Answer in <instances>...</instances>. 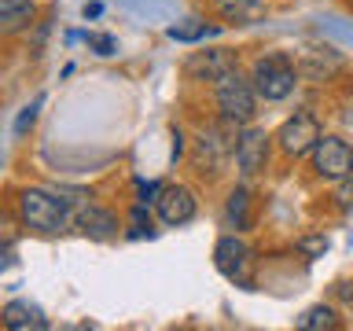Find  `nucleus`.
<instances>
[{"instance_id":"obj_1","label":"nucleus","mask_w":353,"mask_h":331,"mask_svg":"<svg viewBox=\"0 0 353 331\" xmlns=\"http://www.w3.org/2000/svg\"><path fill=\"white\" fill-rule=\"evenodd\" d=\"M19 210H22L26 228L44 232V236L66 232V225H70V206H66L59 195L44 192V188H26V192L19 195Z\"/></svg>"},{"instance_id":"obj_2","label":"nucleus","mask_w":353,"mask_h":331,"mask_svg":"<svg viewBox=\"0 0 353 331\" xmlns=\"http://www.w3.org/2000/svg\"><path fill=\"white\" fill-rule=\"evenodd\" d=\"M250 85H254V92H258L261 99H269V103L287 99L298 85V66L291 63V55H283V52L261 55V59L254 63V70H250Z\"/></svg>"},{"instance_id":"obj_3","label":"nucleus","mask_w":353,"mask_h":331,"mask_svg":"<svg viewBox=\"0 0 353 331\" xmlns=\"http://www.w3.org/2000/svg\"><path fill=\"white\" fill-rule=\"evenodd\" d=\"M217 110H221V118L236 121V126H247L258 114V92H254L250 81H243L239 70L217 81Z\"/></svg>"},{"instance_id":"obj_4","label":"nucleus","mask_w":353,"mask_h":331,"mask_svg":"<svg viewBox=\"0 0 353 331\" xmlns=\"http://www.w3.org/2000/svg\"><path fill=\"white\" fill-rule=\"evenodd\" d=\"M320 137H324V129H320V121L309 114V110H294V114L280 126V132H276V140H280L283 154H291V159L313 154V148H316Z\"/></svg>"},{"instance_id":"obj_5","label":"nucleus","mask_w":353,"mask_h":331,"mask_svg":"<svg viewBox=\"0 0 353 331\" xmlns=\"http://www.w3.org/2000/svg\"><path fill=\"white\" fill-rule=\"evenodd\" d=\"M313 170L324 181H346L353 173V148L339 137H320L313 148Z\"/></svg>"},{"instance_id":"obj_6","label":"nucleus","mask_w":353,"mask_h":331,"mask_svg":"<svg viewBox=\"0 0 353 331\" xmlns=\"http://www.w3.org/2000/svg\"><path fill=\"white\" fill-rule=\"evenodd\" d=\"M228 137H236V121H228V118H221V129H210L199 137V148H195L199 173H217L221 162L228 154H236V140H228Z\"/></svg>"},{"instance_id":"obj_7","label":"nucleus","mask_w":353,"mask_h":331,"mask_svg":"<svg viewBox=\"0 0 353 331\" xmlns=\"http://www.w3.org/2000/svg\"><path fill=\"white\" fill-rule=\"evenodd\" d=\"M154 210H159V217H162V225H170V228H181L188 225V221L195 217V195H192V188H184V184H165L159 188V199H154Z\"/></svg>"},{"instance_id":"obj_8","label":"nucleus","mask_w":353,"mask_h":331,"mask_svg":"<svg viewBox=\"0 0 353 331\" xmlns=\"http://www.w3.org/2000/svg\"><path fill=\"white\" fill-rule=\"evenodd\" d=\"M265 162H269V132L247 126L236 137V166H239V173L254 177V173L265 170Z\"/></svg>"},{"instance_id":"obj_9","label":"nucleus","mask_w":353,"mask_h":331,"mask_svg":"<svg viewBox=\"0 0 353 331\" xmlns=\"http://www.w3.org/2000/svg\"><path fill=\"white\" fill-rule=\"evenodd\" d=\"M192 77H199V81H221V77H228V74H236L239 70V63H236V55H232L228 48H214V52H195L192 59H188L184 66Z\"/></svg>"},{"instance_id":"obj_10","label":"nucleus","mask_w":353,"mask_h":331,"mask_svg":"<svg viewBox=\"0 0 353 331\" xmlns=\"http://www.w3.org/2000/svg\"><path fill=\"white\" fill-rule=\"evenodd\" d=\"M214 261H217V269L225 272L228 280H243V283H247L250 250H247V243H243V239H236V236L217 239V247H214Z\"/></svg>"},{"instance_id":"obj_11","label":"nucleus","mask_w":353,"mask_h":331,"mask_svg":"<svg viewBox=\"0 0 353 331\" xmlns=\"http://www.w3.org/2000/svg\"><path fill=\"white\" fill-rule=\"evenodd\" d=\"M77 225H81V232H85V236H92V239L118 236V217L110 214L107 206H96V203H88L81 214H77Z\"/></svg>"},{"instance_id":"obj_12","label":"nucleus","mask_w":353,"mask_h":331,"mask_svg":"<svg viewBox=\"0 0 353 331\" xmlns=\"http://www.w3.org/2000/svg\"><path fill=\"white\" fill-rule=\"evenodd\" d=\"M0 317H4L8 331H44L48 328V317H44L37 305H30V302H8Z\"/></svg>"},{"instance_id":"obj_13","label":"nucleus","mask_w":353,"mask_h":331,"mask_svg":"<svg viewBox=\"0 0 353 331\" xmlns=\"http://www.w3.org/2000/svg\"><path fill=\"white\" fill-rule=\"evenodd\" d=\"M37 19L33 0H0V33H19Z\"/></svg>"},{"instance_id":"obj_14","label":"nucleus","mask_w":353,"mask_h":331,"mask_svg":"<svg viewBox=\"0 0 353 331\" xmlns=\"http://www.w3.org/2000/svg\"><path fill=\"white\" fill-rule=\"evenodd\" d=\"M221 19L225 22H236V26H254V22H261L265 8L261 0H214Z\"/></svg>"},{"instance_id":"obj_15","label":"nucleus","mask_w":353,"mask_h":331,"mask_svg":"<svg viewBox=\"0 0 353 331\" xmlns=\"http://www.w3.org/2000/svg\"><path fill=\"white\" fill-rule=\"evenodd\" d=\"M294 328L298 331H335L339 317H335V309H331V305H313V309H305V313L294 320Z\"/></svg>"},{"instance_id":"obj_16","label":"nucleus","mask_w":353,"mask_h":331,"mask_svg":"<svg viewBox=\"0 0 353 331\" xmlns=\"http://www.w3.org/2000/svg\"><path fill=\"white\" fill-rule=\"evenodd\" d=\"M228 221L236 228H250V195H247V188H236V192L228 195Z\"/></svg>"},{"instance_id":"obj_17","label":"nucleus","mask_w":353,"mask_h":331,"mask_svg":"<svg viewBox=\"0 0 353 331\" xmlns=\"http://www.w3.org/2000/svg\"><path fill=\"white\" fill-rule=\"evenodd\" d=\"M129 236L132 239H143V236H151V217H143V206H137L132 210V217H129Z\"/></svg>"},{"instance_id":"obj_18","label":"nucleus","mask_w":353,"mask_h":331,"mask_svg":"<svg viewBox=\"0 0 353 331\" xmlns=\"http://www.w3.org/2000/svg\"><path fill=\"white\" fill-rule=\"evenodd\" d=\"M298 250H302L305 258H320V254L327 250V236H305V239H298Z\"/></svg>"},{"instance_id":"obj_19","label":"nucleus","mask_w":353,"mask_h":331,"mask_svg":"<svg viewBox=\"0 0 353 331\" xmlns=\"http://www.w3.org/2000/svg\"><path fill=\"white\" fill-rule=\"evenodd\" d=\"M37 110H41V99H33V103H30V107L19 114V121H15V132H19V137H22V132H26V129L33 126V121H37Z\"/></svg>"},{"instance_id":"obj_20","label":"nucleus","mask_w":353,"mask_h":331,"mask_svg":"<svg viewBox=\"0 0 353 331\" xmlns=\"http://www.w3.org/2000/svg\"><path fill=\"white\" fill-rule=\"evenodd\" d=\"M85 41L96 48V55H110V52H114V37H103V33H88Z\"/></svg>"},{"instance_id":"obj_21","label":"nucleus","mask_w":353,"mask_h":331,"mask_svg":"<svg viewBox=\"0 0 353 331\" xmlns=\"http://www.w3.org/2000/svg\"><path fill=\"white\" fill-rule=\"evenodd\" d=\"M335 294H339L342 302H346V305L353 309V283H339V287H335Z\"/></svg>"},{"instance_id":"obj_22","label":"nucleus","mask_w":353,"mask_h":331,"mask_svg":"<svg viewBox=\"0 0 353 331\" xmlns=\"http://www.w3.org/2000/svg\"><path fill=\"white\" fill-rule=\"evenodd\" d=\"M8 265H11V254H8V247H4V243H0V272H4Z\"/></svg>"},{"instance_id":"obj_23","label":"nucleus","mask_w":353,"mask_h":331,"mask_svg":"<svg viewBox=\"0 0 353 331\" xmlns=\"http://www.w3.org/2000/svg\"><path fill=\"white\" fill-rule=\"evenodd\" d=\"M99 15V4H85V19H96Z\"/></svg>"}]
</instances>
